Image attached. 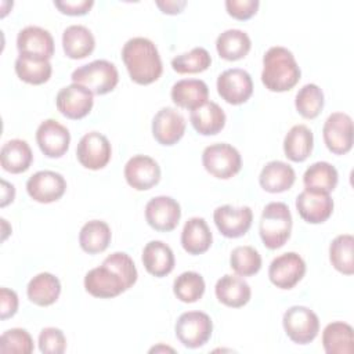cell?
Returning a JSON list of instances; mask_svg holds the SVG:
<instances>
[{
    "label": "cell",
    "instance_id": "cell-47",
    "mask_svg": "<svg viewBox=\"0 0 354 354\" xmlns=\"http://www.w3.org/2000/svg\"><path fill=\"white\" fill-rule=\"evenodd\" d=\"M156 6L163 14L176 15V14H180L184 10V7L187 6V1H184V0H166V1H156Z\"/></svg>",
    "mask_w": 354,
    "mask_h": 354
},
{
    "label": "cell",
    "instance_id": "cell-23",
    "mask_svg": "<svg viewBox=\"0 0 354 354\" xmlns=\"http://www.w3.org/2000/svg\"><path fill=\"white\" fill-rule=\"evenodd\" d=\"M141 259L145 270L156 278L169 275L176 264L171 248L162 241H149L142 249Z\"/></svg>",
    "mask_w": 354,
    "mask_h": 354
},
{
    "label": "cell",
    "instance_id": "cell-24",
    "mask_svg": "<svg viewBox=\"0 0 354 354\" xmlns=\"http://www.w3.org/2000/svg\"><path fill=\"white\" fill-rule=\"evenodd\" d=\"M214 293L217 300L232 308H239L243 307L245 304L249 303L252 290L249 283L242 279L241 277L225 274L223 275L214 286Z\"/></svg>",
    "mask_w": 354,
    "mask_h": 354
},
{
    "label": "cell",
    "instance_id": "cell-14",
    "mask_svg": "<svg viewBox=\"0 0 354 354\" xmlns=\"http://www.w3.org/2000/svg\"><path fill=\"white\" fill-rule=\"evenodd\" d=\"M93 93L77 83L62 87L55 97V105L59 113L73 120L87 116L93 108Z\"/></svg>",
    "mask_w": 354,
    "mask_h": 354
},
{
    "label": "cell",
    "instance_id": "cell-28",
    "mask_svg": "<svg viewBox=\"0 0 354 354\" xmlns=\"http://www.w3.org/2000/svg\"><path fill=\"white\" fill-rule=\"evenodd\" d=\"M95 39L84 25H71L62 33V48L68 58L82 59L94 51Z\"/></svg>",
    "mask_w": 354,
    "mask_h": 354
},
{
    "label": "cell",
    "instance_id": "cell-46",
    "mask_svg": "<svg viewBox=\"0 0 354 354\" xmlns=\"http://www.w3.org/2000/svg\"><path fill=\"white\" fill-rule=\"evenodd\" d=\"M18 310V296L12 289H0V318L1 321L15 315Z\"/></svg>",
    "mask_w": 354,
    "mask_h": 354
},
{
    "label": "cell",
    "instance_id": "cell-12",
    "mask_svg": "<svg viewBox=\"0 0 354 354\" xmlns=\"http://www.w3.org/2000/svg\"><path fill=\"white\" fill-rule=\"evenodd\" d=\"M306 274V263L296 252H286L275 257L268 267V278L279 289L295 288Z\"/></svg>",
    "mask_w": 354,
    "mask_h": 354
},
{
    "label": "cell",
    "instance_id": "cell-3",
    "mask_svg": "<svg viewBox=\"0 0 354 354\" xmlns=\"http://www.w3.org/2000/svg\"><path fill=\"white\" fill-rule=\"evenodd\" d=\"M301 71L290 50L282 46L268 48L263 57L261 83L267 90L283 93L292 90L300 80Z\"/></svg>",
    "mask_w": 354,
    "mask_h": 354
},
{
    "label": "cell",
    "instance_id": "cell-30",
    "mask_svg": "<svg viewBox=\"0 0 354 354\" xmlns=\"http://www.w3.org/2000/svg\"><path fill=\"white\" fill-rule=\"evenodd\" d=\"M28 299L40 307L54 304L61 295V282L51 272H40L35 275L26 286Z\"/></svg>",
    "mask_w": 354,
    "mask_h": 354
},
{
    "label": "cell",
    "instance_id": "cell-41",
    "mask_svg": "<svg viewBox=\"0 0 354 354\" xmlns=\"http://www.w3.org/2000/svg\"><path fill=\"white\" fill-rule=\"evenodd\" d=\"M230 266L239 277H252L261 268V256L253 246H236L230 256Z\"/></svg>",
    "mask_w": 354,
    "mask_h": 354
},
{
    "label": "cell",
    "instance_id": "cell-8",
    "mask_svg": "<svg viewBox=\"0 0 354 354\" xmlns=\"http://www.w3.org/2000/svg\"><path fill=\"white\" fill-rule=\"evenodd\" d=\"M286 336L296 344L311 343L319 332L318 315L304 306L289 307L282 317Z\"/></svg>",
    "mask_w": 354,
    "mask_h": 354
},
{
    "label": "cell",
    "instance_id": "cell-17",
    "mask_svg": "<svg viewBox=\"0 0 354 354\" xmlns=\"http://www.w3.org/2000/svg\"><path fill=\"white\" fill-rule=\"evenodd\" d=\"M213 220L221 235L225 238L243 236L253 221V212L249 206L234 207L231 205H223L216 207Z\"/></svg>",
    "mask_w": 354,
    "mask_h": 354
},
{
    "label": "cell",
    "instance_id": "cell-34",
    "mask_svg": "<svg viewBox=\"0 0 354 354\" xmlns=\"http://www.w3.org/2000/svg\"><path fill=\"white\" fill-rule=\"evenodd\" d=\"M112 239L109 225L102 220L87 221L79 232V245L88 254L104 252Z\"/></svg>",
    "mask_w": 354,
    "mask_h": 354
},
{
    "label": "cell",
    "instance_id": "cell-22",
    "mask_svg": "<svg viewBox=\"0 0 354 354\" xmlns=\"http://www.w3.org/2000/svg\"><path fill=\"white\" fill-rule=\"evenodd\" d=\"M170 97L177 106L194 111L207 102L209 87L201 79H181L173 84Z\"/></svg>",
    "mask_w": 354,
    "mask_h": 354
},
{
    "label": "cell",
    "instance_id": "cell-35",
    "mask_svg": "<svg viewBox=\"0 0 354 354\" xmlns=\"http://www.w3.org/2000/svg\"><path fill=\"white\" fill-rule=\"evenodd\" d=\"M339 181L337 170L328 162H315L303 174V184L306 189L315 192L330 194Z\"/></svg>",
    "mask_w": 354,
    "mask_h": 354
},
{
    "label": "cell",
    "instance_id": "cell-26",
    "mask_svg": "<svg viewBox=\"0 0 354 354\" xmlns=\"http://www.w3.org/2000/svg\"><path fill=\"white\" fill-rule=\"evenodd\" d=\"M213 242L212 231L202 217H191L181 231V246L192 256L202 254L209 250Z\"/></svg>",
    "mask_w": 354,
    "mask_h": 354
},
{
    "label": "cell",
    "instance_id": "cell-49",
    "mask_svg": "<svg viewBox=\"0 0 354 354\" xmlns=\"http://www.w3.org/2000/svg\"><path fill=\"white\" fill-rule=\"evenodd\" d=\"M159 350H170V351H173V348H170V347H163V346H159V347H153V348H151V353L152 351H159Z\"/></svg>",
    "mask_w": 354,
    "mask_h": 354
},
{
    "label": "cell",
    "instance_id": "cell-38",
    "mask_svg": "<svg viewBox=\"0 0 354 354\" xmlns=\"http://www.w3.org/2000/svg\"><path fill=\"white\" fill-rule=\"evenodd\" d=\"M324 102V93L314 83L304 84L295 97L296 111L304 119H315L321 113Z\"/></svg>",
    "mask_w": 354,
    "mask_h": 354
},
{
    "label": "cell",
    "instance_id": "cell-15",
    "mask_svg": "<svg viewBox=\"0 0 354 354\" xmlns=\"http://www.w3.org/2000/svg\"><path fill=\"white\" fill-rule=\"evenodd\" d=\"M66 191V181L62 174L53 170H40L26 181L28 195L39 203H51L62 198Z\"/></svg>",
    "mask_w": 354,
    "mask_h": 354
},
{
    "label": "cell",
    "instance_id": "cell-37",
    "mask_svg": "<svg viewBox=\"0 0 354 354\" xmlns=\"http://www.w3.org/2000/svg\"><path fill=\"white\" fill-rule=\"evenodd\" d=\"M329 260L335 270L344 275L354 274V238L350 234L337 235L329 245Z\"/></svg>",
    "mask_w": 354,
    "mask_h": 354
},
{
    "label": "cell",
    "instance_id": "cell-21",
    "mask_svg": "<svg viewBox=\"0 0 354 354\" xmlns=\"http://www.w3.org/2000/svg\"><path fill=\"white\" fill-rule=\"evenodd\" d=\"M17 48L19 54L50 59L54 55V39L48 30L29 25L19 30Z\"/></svg>",
    "mask_w": 354,
    "mask_h": 354
},
{
    "label": "cell",
    "instance_id": "cell-25",
    "mask_svg": "<svg viewBox=\"0 0 354 354\" xmlns=\"http://www.w3.org/2000/svg\"><path fill=\"white\" fill-rule=\"evenodd\" d=\"M296 180L293 167L282 160H271L266 163L259 176L260 187L271 194H279L292 188Z\"/></svg>",
    "mask_w": 354,
    "mask_h": 354
},
{
    "label": "cell",
    "instance_id": "cell-10",
    "mask_svg": "<svg viewBox=\"0 0 354 354\" xmlns=\"http://www.w3.org/2000/svg\"><path fill=\"white\" fill-rule=\"evenodd\" d=\"M76 156L79 163L90 170L104 169L112 156V147L109 140L98 133H86L76 147Z\"/></svg>",
    "mask_w": 354,
    "mask_h": 354
},
{
    "label": "cell",
    "instance_id": "cell-11",
    "mask_svg": "<svg viewBox=\"0 0 354 354\" xmlns=\"http://www.w3.org/2000/svg\"><path fill=\"white\" fill-rule=\"evenodd\" d=\"M217 93L225 102L241 105L252 97L253 80L245 69H225L217 77Z\"/></svg>",
    "mask_w": 354,
    "mask_h": 354
},
{
    "label": "cell",
    "instance_id": "cell-19",
    "mask_svg": "<svg viewBox=\"0 0 354 354\" xmlns=\"http://www.w3.org/2000/svg\"><path fill=\"white\" fill-rule=\"evenodd\" d=\"M185 126V119L177 109L165 106L152 119V136L160 145L171 147L183 138Z\"/></svg>",
    "mask_w": 354,
    "mask_h": 354
},
{
    "label": "cell",
    "instance_id": "cell-40",
    "mask_svg": "<svg viewBox=\"0 0 354 354\" xmlns=\"http://www.w3.org/2000/svg\"><path fill=\"white\" fill-rule=\"evenodd\" d=\"M212 64V57L209 51L203 47H194L188 53L176 55L171 59V68L180 75L187 73H201L206 71Z\"/></svg>",
    "mask_w": 354,
    "mask_h": 354
},
{
    "label": "cell",
    "instance_id": "cell-48",
    "mask_svg": "<svg viewBox=\"0 0 354 354\" xmlns=\"http://www.w3.org/2000/svg\"><path fill=\"white\" fill-rule=\"evenodd\" d=\"M15 198V188L12 184L7 183L6 180H1V202L0 206L4 207L8 203H11Z\"/></svg>",
    "mask_w": 354,
    "mask_h": 354
},
{
    "label": "cell",
    "instance_id": "cell-27",
    "mask_svg": "<svg viewBox=\"0 0 354 354\" xmlns=\"http://www.w3.org/2000/svg\"><path fill=\"white\" fill-rule=\"evenodd\" d=\"M189 120L192 127L202 136L218 134L225 126V113L223 108L214 102L207 101L202 106L191 111Z\"/></svg>",
    "mask_w": 354,
    "mask_h": 354
},
{
    "label": "cell",
    "instance_id": "cell-6",
    "mask_svg": "<svg viewBox=\"0 0 354 354\" xmlns=\"http://www.w3.org/2000/svg\"><path fill=\"white\" fill-rule=\"evenodd\" d=\"M202 165L213 177L228 180L239 173L242 158L239 151L231 144L216 142L203 149Z\"/></svg>",
    "mask_w": 354,
    "mask_h": 354
},
{
    "label": "cell",
    "instance_id": "cell-5",
    "mask_svg": "<svg viewBox=\"0 0 354 354\" xmlns=\"http://www.w3.org/2000/svg\"><path fill=\"white\" fill-rule=\"evenodd\" d=\"M71 79L73 83L88 88L93 94L104 95L116 87L119 73L115 64L106 59H95L76 68L72 72Z\"/></svg>",
    "mask_w": 354,
    "mask_h": 354
},
{
    "label": "cell",
    "instance_id": "cell-43",
    "mask_svg": "<svg viewBox=\"0 0 354 354\" xmlns=\"http://www.w3.org/2000/svg\"><path fill=\"white\" fill-rule=\"evenodd\" d=\"M39 350L43 354H62L66 350V337L58 328H43L39 333Z\"/></svg>",
    "mask_w": 354,
    "mask_h": 354
},
{
    "label": "cell",
    "instance_id": "cell-32",
    "mask_svg": "<svg viewBox=\"0 0 354 354\" xmlns=\"http://www.w3.org/2000/svg\"><path fill=\"white\" fill-rule=\"evenodd\" d=\"M314 147L313 131L306 124H295L283 138L285 156L292 162H304Z\"/></svg>",
    "mask_w": 354,
    "mask_h": 354
},
{
    "label": "cell",
    "instance_id": "cell-16",
    "mask_svg": "<svg viewBox=\"0 0 354 354\" xmlns=\"http://www.w3.org/2000/svg\"><path fill=\"white\" fill-rule=\"evenodd\" d=\"M127 184L137 191H147L155 187L160 181V166L159 163L147 155L131 156L123 170Z\"/></svg>",
    "mask_w": 354,
    "mask_h": 354
},
{
    "label": "cell",
    "instance_id": "cell-39",
    "mask_svg": "<svg viewBox=\"0 0 354 354\" xmlns=\"http://www.w3.org/2000/svg\"><path fill=\"white\" fill-rule=\"evenodd\" d=\"M205 279L199 272L185 271L173 282V292L183 303H195L205 293Z\"/></svg>",
    "mask_w": 354,
    "mask_h": 354
},
{
    "label": "cell",
    "instance_id": "cell-44",
    "mask_svg": "<svg viewBox=\"0 0 354 354\" xmlns=\"http://www.w3.org/2000/svg\"><path fill=\"white\" fill-rule=\"evenodd\" d=\"M260 1L259 0H227L225 1V10L230 17L246 21L252 18L257 10H259Z\"/></svg>",
    "mask_w": 354,
    "mask_h": 354
},
{
    "label": "cell",
    "instance_id": "cell-20",
    "mask_svg": "<svg viewBox=\"0 0 354 354\" xmlns=\"http://www.w3.org/2000/svg\"><path fill=\"white\" fill-rule=\"evenodd\" d=\"M333 206V199L325 192L304 189L296 198L299 216L310 224L325 223L332 216Z\"/></svg>",
    "mask_w": 354,
    "mask_h": 354
},
{
    "label": "cell",
    "instance_id": "cell-33",
    "mask_svg": "<svg viewBox=\"0 0 354 354\" xmlns=\"http://www.w3.org/2000/svg\"><path fill=\"white\" fill-rule=\"evenodd\" d=\"M252 41L246 32L241 29H227L217 36L216 50L223 59L238 61L248 55Z\"/></svg>",
    "mask_w": 354,
    "mask_h": 354
},
{
    "label": "cell",
    "instance_id": "cell-42",
    "mask_svg": "<svg viewBox=\"0 0 354 354\" xmlns=\"http://www.w3.org/2000/svg\"><path fill=\"white\" fill-rule=\"evenodd\" d=\"M33 348V339L26 329L11 328L1 335L0 351L4 354H30Z\"/></svg>",
    "mask_w": 354,
    "mask_h": 354
},
{
    "label": "cell",
    "instance_id": "cell-7",
    "mask_svg": "<svg viewBox=\"0 0 354 354\" xmlns=\"http://www.w3.org/2000/svg\"><path fill=\"white\" fill-rule=\"evenodd\" d=\"M174 332L184 347L199 348L209 342L213 332V322L206 313L187 311L177 318Z\"/></svg>",
    "mask_w": 354,
    "mask_h": 354
},
{
    "label": "cell",
    "instance_id": "cell-31",
    "mask_svg": "<svg viewBox=\"0 0 354 354\" xmlns=\"http://www.w3.org/2000/svg\"><path fill=\"white\" fill-rule=\"evenodd\" d=\"M322 346L328 354H351L354 351L351 325L343 321L328 324L322 332Z\"/></svg>",
    "mask_w": 354,
    "mask_h": 354
},
{
    "label": "cell",
    "instance_id": "cell-9",
    "mask_svg": "<svg viewBox=\"0 0 354 354\" xmlns=\"http://www.w3.org/2000/svg\"><path fill=\"white\" fill-rule=\"evenodd\" d=\"M326 148L335 155H344L353 148V119L344 112L330 113L322 127Z\"/></svg>",
    "mask_w": 354,
    "mask_h": 354
},
{
    "label": "cell",
    "instance_id": "cell-36",
    "mask_svg": "<svg viewBox=\"0 0 354 354\" xmlns=\"http://www.w3.org/2000/svg\"><path fill=\"white\" fill-rule=\"evenodd\" d=\"M15 73L17 76L29 84H43L48 82L53 73V66L50 59L24 55L19 54L15 59Z\"/></svg>",
    "mask_w": 354,
    "mask_h": 354
},
{
    "label": "cell",
    "instance_id": "cell-1",
    "mask_svg": "<svg viewBox=\"0 0 354 354\" xmlns=\"http://www.w3.org/2000/svg\"><path fill=\"white\" fill-rule=\"evenodd\" d=\"M137 268L124 252L105 257L100 267L91 268L84 277V289L94 297L111 299L130 289L137 282Z\"/></svg>",
    "mask_w": 354,
    "mask_h": 354
},
{
    "label": "cell",
    "instance_id": "cell-4",
    "mask_svg": "<svg viewBox=\"0 0 354 354\" xmlns=\"http://www.w3.org/2000/svg\"><path fill=\"white\" fill-rule=\"evenodd\" d=\"M260 238L266 248H282L292 232V214L286 203L270 202L264 206L259 223Z\"/></svg>",
    "mask_w": 354,
    "mask_h": 354
},
{
    "label": "cell",
    "instance_id": "cell-13",
    "mask_svg": "<svg viewBox=\"0 0 354 354\" xmlns=\"http://www.w3.org/2000/svg\"><path fill=\"white\" fill-rule=\"evenodd\" d=\"M181 218L180 203L171 196L159 195L145 205V220L151 228L159 232L173 231Z\"/></svg>",
    "mask_w": 354,
    "mask_h": 354
},
{
    "label": "cell",
    "instance_id": "cell-29",
    "mask_svg": "<svg viewBox=\"0 0 354 354\" xmlns=\"http://www.w3.org/2000/svg\"><path fill=\"white\" fill-rule=\"evenodd\" d=\"M33 160V153L25 140L14 138L3 144L0 151L1 167L12 174L26 171Z\"/></svg>",
    "mask_w": 354,
    "mask_h": 354
},
{
    "label": "cell",
    "instance_id": "cell-2",
    "mask_svg": "<svg viewBox=\"0 0 354 354\" xmlns=\"http://www.w3.org/2000/svg\"><path fill=\"white\" fill-rule=\"evenodd\" d=\"M122 59L130 79L137 84H151L163 72L159 51L153 41L147 37L129 39L122 48Z\"/></svg>",
    "mask_w": 354,
    "mask_h": 354
},
{
    "label": "cell",
    "instance_id": "cell-18",
    "mask_svg": "<svg viewBox=\"0 0 354 354\" xmlns=\"http://www.w3.org/2000/svg\"><path fill=\"white\" fill-rule=\"evenodd\" d=\"M36 142L47 158H61L69 149L71 133L58 120L46 119L36 130Z\"/></svg>",
    "mask_w": 354,
    "mask_h": 354
},
{
    "label": "cell",
    "instance_id": "cell-45",
    "mask_svg": "<svg viewBox=\"0 0 354 354\" xmlns=\"http://www.w3.org/2000/svg\"><path fill=\"white\" fill-rule=\"evenodd\" d=\"M54 6L62 14L77 17V15H86L94 6V1L93 0H64V1H54Z\"/></svg>",
    "mask_w": 354,
    "mask_h": 354
}]
</instances>
